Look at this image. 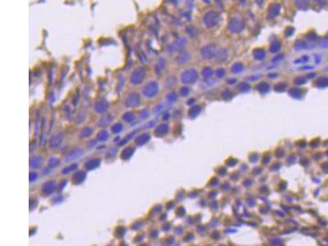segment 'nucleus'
I'll return each instance as SVG.
<instances>
[{"label":"nucleus","mask_w":328,"mask_h":246,"mask_svg":"<svg viewBox=\"0 0 328 246\" xmlns=\"http://www.w3.org/2000/svg\"><path fill=\"white\" fill-rule=\"evenodd\" d=\"M122 129H123L122 124H121V123H116V124H114L113 126H112L111 131L112 133L117 134V133H120V132L122 131Z\"/></svg>","instance_id":"nucleus-13"},{"label":"nucleus","mask_w":328,"mask_h":246,"mask_svg":"<svg viewBox=\"0 0 328 246\" xmlns=\"http://www.w3.org/2000/svg\"><path fill=\"white\" fill-rule=\"evenodd\" d=\"M117 149H115V148H112L111 150H109V153H108V154H110L111 156H115L116 155V153H117Z\"/></svg>","instance_id":"nucleus-17"},{"label":"nucleus","mask_w":328,"mask_h":246,"mask_svg":"<svg viewBox=\"0 0 328 246\" xmlns=\"http://www.w3.org/2000/svg\"><path fill=\"white\" fill-rule=\"evenodd\" d=\"M99 159H94V160H90L87 163H86V167L88 169H93V168H95V167L99 164Z\"/></svg>","instance_id":"nucleus-14"},{"label":"nucleus","mask_w":328,"mask_h":246,"mask_svg":"<svg viewBox=\"0 0 328 246\" xmlns=\"http://www.w3.org/2000/svg\"><path fill=\"white\" fill-rule=\"evenodd\" d=\"M93 132H94V130H93L92 127H90V126L85 127L84 129L81 130V131L80 132V136L82 138H87L89 136H90L93 134Z\"/></svg>","instance_id":"nucleus-9"},{"label":"nucleus","mask_w":328,"mask_h":246,"mask_svg":"<svg viewBox=\"0 0 328 246\" xmlns=\"http://www.w3.org/2000/svg\"><path fill=\"white\" fill-rule=\"evenodd\" d=\"M149 115H150V112H149V111H148L147 109H144V110H143V111L141 112L140 117H142L143 119H146L147 117H149Z\"/></svg>","instance_id":"nucleus-16"},{"label":"nucleus","mask_w":328,"mask_h":246,"mask_svg":"<svg viewBox=\"0 0 328 246\" xmlns=\"http://www.w3.org/2000/svg\"><path fill=\"white\" fill-rule=\"evenodd\" d=\"M135 114L133 112H126L125 114L123 115L122 119L123 121H125L126 122H132L133 121L135 120Z\"/></svg>","instance_id":"nucleus-12"},{"label":"nucleus","mask_w":328,"mask_h":246,"mask_svg":"<svg viewBox=\"0 0 328 246\" xmlns=\"http://www.w3.org/2000/svg\"><path fill=\"white\" fill-rule=\"evenodd\" d=\"M158 92V85L154 81H150L144 85L142 88V94L146 98H153Z\"/></svg>","instance_id":"nucleus-1"},{"label":"nucleus","mask_w":328,"mask_h":246,"mask_svg":"<svg viewBox=\"0 0 328 246\" xmlns=\"http://www.w3.org/2000/svg\"><path fill=\"white\" fill-rule=\"evenodd\" d=\"M146 75V70L144 68H136L133 71L131 76V83L133 85H138L140 84L143 81Z\"/></svg>","instance_id":"nucleus-2"},{"label":"nucleus","mask_w":328,"mask_h":246,"mask_svg":"<svg viewBox=\"0 0 328 246\" xmlns=\"http://www.w3.org/2000/svg\"><path fill=\"white\" fill-rule=\"evenodd\" d=\"M64 139V134L62 132H58L53 135L49 140V145L51 148H56L59 146Z\"/></svg>","instance_id":"nucleus-4"},{"label":"nucleus","mask_w":328,"mask_h":246,"mask_svg":"<svg viewBox=\"0 0 328 246\" xmlns=\"http://www.w3.org/2000/svg\"><path fill=\"white\" fill-rule=\"evenodd\" d=\"M133 152H134V150H133V149H131V147H128V148H126V149H125V150H123L122 158H130V157L132 155Z\"/></svg>","instance_id":"nucleus-15"},{"label":"nucleus","mask_w":328,"mask_h":246,"mask_svg":"<svg viewBox=\"0 0 328 246\" xmlns=\"http://www.w3.org/2000/svg\"><path fill=\"white\" fill-rule=\"evenodd\" d=\"M109 102L104 99H100L97 100L94 103V109L98 113H102L109 109Z\"/></svg>","instance_id":"nucleus-5"},{"label":"nucleus","mask_w":328,"mask_h":246,"mask_svg":"<svg viewBox=\"0 0 328 246\" xmlns=\"http://www.w3.org/2000/svg\"><path fill=\"white\" fill-rule=\"evenodd\" d=\"M82 153H83V150L81 149H76L73 151H71L70 153H68V155L67 156V158L69 159V160H71V159H74V158L80 157Z\"/></svg>","instance_id":"nucleus-8"},{"label":"nucleus","mask_w":328,"mask_h":246,"mask_svg":"<svg viewBox=\"0 0 328 246\" xmlns=\"http://www.w3.org/2000/svg\"><path fill=\"white\" fill-rule=\"evenodd\" d=\"M42 162H43L42 157H34L30 160V166L34 167V168H37V167L40 166Z\"/></svg>","instance_id":"nucleus-10"},{"label":"nucleus","mask_w":328,"mask_h":246,"mask_svg":"<svg viewBox=\"0 0 328 246\" xmlns=\"http://www.w3.org/2000/svg\"><path fill=\"white\" fill-rule=\"evenodd\" d=\"M113 120V117L112 116L111 114H107L104 115L103 117H102L100 118L99 121L98 123V125L101 127H106L107 126H109V124L112 122V121Z\"/></svg>","instance_id":"nucleus-6"},{"label":"nucleus","mask_w":328,"mask_h":246,"mask_svg":"<svg viewBox=\"0 0 328 246\" xmlns=\"http://www.w3.org/2000/svg\"><path fill=\"white\" fill-rule=\"evenodd\" d=\"M109 135L108 132L106 131H101L97 135V140H98V141H100V142H103V141L107 140L109 139Z\"/></svg>","instance_id":"nucleus-11"},{"label":"nucleus","mask_w":328,"mask_h":246,"mask_svg":"<svg viewBox=\"0 0 328 246\" xmlns=\"http://www.w3.org/2000/svg\"><path fill=\"white\" fill-rule=\"evenodd\" d=\"M150 136L148 134H141L135 139V144H137L138 146H142L150 140Z\"/></svg>","instance_id":"nucleus-7"},{"label":"nucleus","mask_w":328,"mask_h":246,"mask_svg":"<svg viewBox=\"0 0 328 246\" xmlns=\"http://www.w3.org/2000/svg\"><path fill=\"white\" fill-rule=\"evenodd\" d=\"M126 107L128 108H135L140 104V95L135 93V92H131L128 94V96L126 99L125 101Z\"/></svg>","instance_id":"nucleus-3"}]
</instances>
